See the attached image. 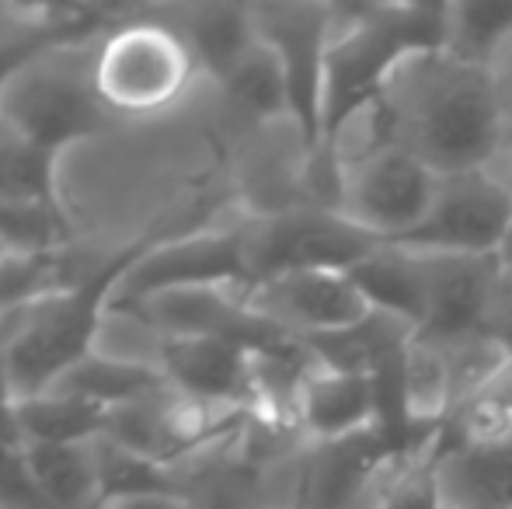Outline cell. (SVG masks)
<instances>
[{"mask_svg": "<svg viewBox=\"0 0 512 509\" xmlns=\"http://www.w3.org/2000/svg\"><path fill=\"white\" fill-rule=\"evenodd\" d=\"M255 35L276 53L290 88L293 129L307 161H328L321 140V98H324V60H328L335 7L324 4H258L251 7Z\"/></svg>", "mask_w": 512, "mask_h": 509, "instance_id": "8", "label": "cell"}, {"mask_svg": "<svg viewBox=\"0 0 512 509\" xmlns=\"http://www.w3.org/2000/svg\"><path fill=\"white\" fill-rule=\"evenodd\" d=\"M436 49H446V4L335 7L321 98L324 157L335 161L342 133L366 109H377L401 63Z\"/></svg>", "mask_w": 512, "mask_h": 509, "instance_id": "2", "label": "cell"}, {"mask_svg": "<svg viewBox=\"0 0 512 509\" xmlns=\"http://www.w3.org/2000/svg\"><path fill=\"white\" fill-rule=\"evenodd\" d=\"M492 74V84H495V95H499V105H502V116H506V126L512 123V35L509 42L499 49V56L492 60L488 67Z\"/></svg>", "mask_w": 512, "mask_h": 509, "instance_id": "27", "label": "cell"}, {"mask_svg": "<svg viewBox=\"0 0 512 509\" xmlns=\"http://www.w3.org/2000/svg\"><path fill=\"white\" fill-rule=\"evenodd\" d=\"M405 457L411 454H401L380 429L338 443H310L297 485L300 509H352L359 503L370 509L387 471Z\"/></svg>", "mask_w": 512, "mask_h": 509, "instance_id": "12", "label": "cell"}, {"mask_svg": "<svg viewBox=\"0 0 512 509\" xmlns=\"http://www.w3.org/2000/svg\"><path fill=\"white\" fill-rule=\"evenodd\" d=\"M56 391H67L74 398H84L91 405L105 408H122L129 401L150 398L157 391H168L161 370L150 363H126V360H105V356H88L81 367H74L67 377L53 384Z\"/></svg>", "mask_w": 512, "mask_h": 509, "instance_id": "20", "label": "cell"}, {"mask_svg": "<svg viewBox=\"0 0 512 509\" xmlns=\"http://www.w3.org/2000/svg\"><path fill=\"white\" fill-rule=\"evenodd\" d=\"M56 161L60 157L42 150L0 116V210H11V206L63 210L56 192Z\"/></svg>", "mask_w": 512, "mask_h": 509, "instance_id": "19", "label": "cell"}, {"mask_svg": "<svg viewBox=\"0 0 512 509\" xmlns=\"http://www.w3.org/2000/svg\"><path fill=\"white\" fill-rule=\"evenodd\" d=\"M512 227V185L492 168L439 175L432 210L398 245L429 255L499 258Z\"/></svg>", "mask_w": 512, "mask_h": 509, "instance_id": "9", "label": "cell"}, {"mask_svg": "<svg viewBox=\"0 0 512 509\" xmlns=\"http://www.w3.org/2000/svg\"><path fill=\"white\" fill-rule=\"evenodd\" d=\"M63 49L70 46L35 56L0 84V116L56 157L74 143L102 136L115 123L91 84V70L77 74L60 63L56 53Z\"/></svg>", "mask_w": 512, "mask_h": 509, "instance_id": "7", "label": "cell"}, {"mask_svg": "<svg viewBox=\"0 0 512 509\" xmlns=\"http://www.w3.org/2000/svg\"><path fill=\"white\" fill-rule=\"evenodd\" d=\"M248 300L262 318L300 342L349 332L373 314V304L349 272H290L251 286Z\"/></svg>", "mask_w": 512, "mask_h": 509, "instance_id": "11", "label": "cell"}, {"mask_svg": "<svg viewBox=\"0 0 512 509\" xmlns=\"http://www.w3.org/2000/svg\"><path fill=\"white\" fill-rule=\"evenodd\" d=\"M401 408L418 436H436L439 426L450 419L453 381L446 346L422 339V335L408 342L405 360H401Z\"/></svg>", "mask_w": 512, "mask_h": 509, "instance_id": "18", "label": "cell"}, {"mask_svg": "<svg viewBox=\"0 0 512 509\" xmlns=\"http://www.w3.org/2000/svg\"><path fill=\"white\" fill-rule=\"evenodd\" d=\"M189 509H258V468L244 454L220 457L206 475L182 485Z\"/></svg>", "mask_w": 512, "mask_h": 509, "instance_id": "25", "label": "cell"}, {"mask_svg": "<svg viewBox=\"0 0 512 509\" xmlns=\"http://www.w3.org/2000/svg\"><path fill=\"white\" fill-rule=\"evenodd\" d=\"M185 286H241L248 290L241 224L196 231L175 241H154L126 276L112 311H126L154 293L185 290Z\"/></svg>", "mask_w": 512, "mask_h": 509, "instance_id": "10", "label": "cell"}, {"mask_svg": "<svg viewBox=\"0 0 512 509\" xmlns=\"http://www.w3.org/2000/svg\"><path fill=\"white\" fill-rule=\"evenodd\" d=\"M481 335L492 339L512 360V269H506V265L495 279L492 300H488L485 321H481Z\"/></svg>", "mask_w": 512, "mask_h": 509, "instance_id": "26", "label": "cell"}, {"mask_svg": "<svg viewBox=\"0 0 512 509\" xmlns=\"http://www.w3.org/2000/svg\"><path fill=\"white\" fill-rule=\"evenodd\" d=\"M457 485L478 509H512V436L485 447L446 454Z\"/></svg>", "mask_w": 512, "mask_h": 509, "instance_id": "23", "label": "cell"}, {"mask_svg": "<svg viewBox=\"0 0 512 509\" xmlns=\"http://www.w3.org/2000/svg\"><path fill=\"white\" fill-rule=\"evenodd\" d=\"M499 262L506 265V269H512V227H509V238H506V245H502V255H499Z\"/></svg>", "mask_w": 512, "mask_h": 509, "instance_id": "29", "label": "cell"}, {"mask_svg": "<svg viewBox=\"0 0 512 509\" xmlns=\"http://www.w3.org/2000/svg\"><path fill=\"white\" fill-rule=\"evenodd\" d=\"M241 241L248 290L290 272H352L384 248L380 238L321 203L290 206L283 213H251L248 220H241Z\"/></svg>", "mask_w": 512, "mask_h": 509, "instance_id": "5", "label": "cell"}, {"mask_svg": "<svg viewBox=\"0 0 512 509\" xmlns=\"http://www.w3.org/2000/svg\"><path fill=\"white\" fill-rule=\"evenodd\" d=\"M418 258H422V321L415 335L439 342V346L481 335V321H485L495 279L502 272L499 258L429 252H418Z\"/></svg>", "mask_w": 512, "mask_h": 509, "instance_id": "13", "label": "cell"}, {"mask_svg": "<svg viewBox=\"0 0 512 509\" xmlns=\"http://www.w3.org/2000/svg\"><path fill=\"white\" fill-rule=\"evenodd\" d=\"M112 509H189L185 496H143V499H129Z\"/></svg>", "mask_w": 512, "mask_h": 509, "instance_id": "28", "label": "cell"}, {"mask_svg": "<svg viewBox=\"0 0 512 509\" xmlns=\"http://www.w3.org/2000/svg\"><path fill=\"white\" fill-rule=\"evenodd\" d=\"M14 426L25 447H88L105 436L108 412L49 387L42 394L14 401Z\"/></svg>", "mask_w": 512, "mask_h": 509, "instance_id": "17", "label": "cell"}, {"mask_svg": "<svg viewBox=\"0 0 512 509\" xmlns=\"http://www.w3.org/2000/svg\"><path fill=\"white\" fill-rule=\"evenodd\" d=\"M154 241V234H143L84 279H70L39 304L11 314L0 367L14 401L49 391L60 377L95 356V339L102 332L105 314L112 311L126 276Z\"/></svg>", "mask_w": 512, "mask_h": 509, "instance_id": "3", "label": "cell"}, {"mask_svg": "<svg viewBox=\"0 0 512 509\" xmlns=\"http://www.w3.org/2000/svg\"><path fill=\"white\" fill-rule=\"evenodd\" d=\"M227 98L237 105L241 112H248L255 123H283L290 119V88H286L283 67H279L276 53L265 46L262 39L244 53V60L223 81Z\"/></svg>", "mask_w": 512, "mask_h": 509, "instance_id": "21", "label": "cell"}, {"mask_svg": "<svg viewBox=\"0 0 512 509\" xmlns=\"http://www.w3.org/2000/svg\"><path fill=\"white\" fill-rule=\"evenodd\" d=\"M512 35V4H446V53L492 67Z\"/></svg>", "mask_w": 512, "mask_h": 509, "instance_id": "22", "label": "cell"}, {"mask_svg": "<svg viewBox=\"0 0 512 509\" xmlns=\"http://www.w3.org/2000/svg\"><path fill=\"white\" fill-rule=\"evenodd\" d=\"M384 140L405 147L436 175L488 168L506 136L488 67L436 49L398 67L377 102Z\"/></svg>", "mask_w": 512, "mask_h": 509, "instance_id": "1", "label": "cell"}, {"mask_svg": "<svg viewBox=\"0 0 512 509\" xmlns=\"http://www.w3.org/2000/svg\"><path fill=\"white\" fill-rule=\"evenodd\" d=\"M443 478H439V447L425 443L401 464L387 471L370 509H443Z\"/></svg>", "mask_w": 512, "mask_h": 509, "instance_id": "24", "label": "cell"}, {"mask_svg": "<svg viewBox=\"0 0 512 509\" xmlns=\"http://www.w3.org/2000/svg\"><path fill=\"white\" fill-rule=\"evenodd\" d=\"M196 70L189 46L168 21L133 14L105 35L91 63V84L115 119L154 116L182 98Z\"/></svg>", "mask_w": 512, "mask_h": 509, "instance_id": "4", "label": "cell"}, {"mask_svg": "<svg viewBox=\"0 0 512 509\" xmlns=\"http://www.w3.org/2000/svg\"><path fill=\"white\" fill-rule=\"evenodd\" d=\"M439 175L391 140L335 157V210L384 245L405 241L432 210Z\"/></svg>", "mask_w": 512, "mask_h": 509, "instance_id": "6", "label": "cell"}, {"mask_svg": "<svg viewBox=\"0 0 512 509\" xmlns=\"http://www.w3.org/2000/svg\"><path fill=\"white\" fill-rule=\"evenodd\" d=\"M384 391L380 381L314 363L297 401V429L310 443H338L380 429Z\"/></svg>", "mask_w": 512, "mask_h": 509, "instance_id": "15", "label": "cell"}, {"mask_svg": "<svg viewBox=\"0 0 512 509\" xmlns=\"http://www.w3.org/2000/svg\"><path fill=\"white\" fill-rule=\"evenodd\" d=\"M251 363V349L209 335L161 339L157 346V370L171 391L227 412H251Z\"/></svg>", "mask_w": 512, "mask_h": 509, "instance_id": "14", "label": "cell"}, {"mask_svg": "<svg viewBox=\"0 0 512 509\" xmlns=\"http://www.w3.org/2000/svg\"><path fill=\"white\" fill-rule=\"evenodd\" d=\"M182 42L189 46L192 60L199 70H206L216 81H227V74L244 60L251 46L258 42L255 21H251V7L234 4H196V7H178V11L161 14Z\"/></svg>", "mask_w": 512, "mask_h": 509, "instance_id": "16", "label": "cell"}]
</instances>
